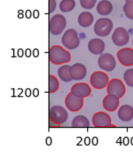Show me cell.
<instances>
[{
  "instance_id": "6da1fadb",
  "label": "cell",
  "mask_w": 133,
  "mask_h": 157,
  "mask_svg": "<svg viewBox=\"0 0 133 157\" xmlns=\"http://www.w3.org/2000/svg\"><path fill=\"white\" fill-rule=\"evenodd\" d=\"M49 60L54 64H67L70 61V54L59 45H53L49 50Z\"/></svg>"
},
{
  "instance_id": "7a4b0ae2",
  "label": "cell",
  "mask_w": 133,
  "mask_h": 157,
  "mask_svg": "<svg viewBox=\"0 0 133 157\" xmlns=\"http://www.w3.org/2000/svg\"><path fill=\"white\" fill-rule=\"evenodd\" d=\"M62 43L68 50H75L79 46L80 40L78 38V32L73 29H70L65 31L62 36Z\"/></svg>"
},
{
  "instance_id": "3957f363",
  "label": "cell",
  "mask_w": 133,
  "mask_h": 157,
  "mask_svg": "<svg viewBox=\"0 0 133 157\" xmlns=\"http://www.w3.org/2000/svg\"><path fill=\"white\" fill-rule=\"evenodd\" d=\"M49 121L57 124L58 126L65 123L68 118V113L65 109L58 105H55L49 109Z\"/></svg>"
},
{
  "instance_id": "277c9868",
  "label": "cell",
  "mask_w": 133,
  "mask_h": 157,
  "mask_svg": "<svg viewBox=\"0 0 133 157\" xmlns=\"http://www.w3.org/2000/svg\"><path fill=\"white\" fill-rule=\"evenodd\" d=\"M65 27H66V20L63 15L55 14L49 20V32L54 36L61 35Z\"/></svg>"
},
{
  "instance_id": "5b68a950",
  "label": "cell",
  "mask_w": 133,
  "mask_h": 157,
  "mask_svg": "<svg viewBox=\"0 0 133 157\" xmlns=\"http://www.w3.org/2000/svg\"><path fill=\"white\" fill-rule=\"evenodd\" d=\"M113 29V22L110 19L101 18L95 22L93 31L98 36H108Z\"/></svg>"
},
{
  "instance_id": "8992f818",
  "label": "cell",
  "mask_w": 133,
  "mask_h": 157,
  "mask_svg": "<svg viewBox=\"0 0 133 157\" xmlns=\"http://www.w3.org/2000/svg\"><path fill=\"white\" fill-rule=\"evenodd\" d=\"M109 82L108 76L103 71H94L90 77V84L95 89H103Z\"/></svg>"
},
{
  "instance_id": "52a82bcc",
  "label": "cell",
  "mask_w": 133,
  "mask_h": 157,
  "mask_svg": "<svg viewBox=\"0 0 133 157\" xmlns=\"http://www.w3.org/2000/svg\"><path fill=\"white\" fill-rule=\"evenodd\" d=\"M107 92L108 94L116 95L118 98H122L125 94V86L119 78H113L109 80L108 84Z\"/></svg>"
},
{
  "instance_id": "ba28073f",
  "label": "cell",
  "mask_w": 133,
  "mask_h": 157,
  "mask_svg": "<svg viewBox=\"0 0 133 157\" xmlns=\"http://www.w3.org/2000/svg\"><path fill=\"white\" fill-rule=\"evenodd\" d=\"M98 65L103 71H112L116 66V61L111 54L104 53L99 57Z\"/></svg>"
},
{
  "instance_id": "9c48e42d",
  "label": "cell",
  "mask_w": 133,
  "mask_h": 157,
  "mask_svg": "<svg viewBox=\"0 0 133 157\" xmlns=\"http://www.w3.org/2000/svg\"><path fill=\"white\" fill-rule=\"evenodd\" d=\"M92 121L94 127H116L111 123L110 116L102 111L93 115Z\"/></svg>"
},
{
  "instance_id": "30bf717a",
  "label": "cell",
  "mask_w": 133,
  "mask_h": 157,
  "mask_svg": "<svg viewBox=\"0 0 133 157\" xmlns=\"http://www.w3.org/2000/svg\"><path fill=\"white\" fill-rule=\"evenodd\" d=\"M130 41V36L129 33L124 28H117L115 29L112 35V42L116 46H124Z\"/></svg>"
},
{
  "instance_id": "8fae6325",
  "label": "cell",
  "mask_w": 133,
  "mask_h": 157,
  "mask_svg": "<svg viewBox=\"0 0 133 157\" xmlns=\"http://www.w3.org/2000/svg\"><path fill=\"white\" fill-rule=\"evenodd\" d=\"M64 102H65V106L69 110L72 112H78L83 107L84 100L83 98L78 97L76 95L70 93L66 95Z\"/></svg>"
},
{
  "instance_id": "7c38bea8",
  "label": "cell",
  "mask_w": 133,
  "mask_h": 157,
  "mask_svg": "<svg viewBox=\"0 0 133 157\" xmlns=\"http://www.w3.org/2000/svg\"><path fill=\"white\" fill-rule=\"evenodd\" d=\"M70 93L78 96V97L86 98V97H87V96H89L91 94V87L89 86L88 84L84 83V82L76 83L71 87Z\"/></svg>"
},
{
  "instance_id": "4fadbf2b",
  "label": "cell",
  "mask_w": 133,
  "mask_h": 157,
  "mask_svg": "<svg viewBox=\"0 0 133 157\" xmlns=\"http://www.w3.org/2000/svg\"><path fill=\"white\" fill-rule=\"evenodd\" d=\"M119 62L124 66L133 65V50L131 48H124L117 52Z\"/></svg>"
},
{
  "instance_id": "5bb4252c",
  "label": "cell",
  "mask_w": 133,
  "mask_h": 157,
  "mask_svg": "<svg viewBox=\"0 0 133 157\" xmlns=\"http://www.w3.org/2000/svg\"><path fill=\"white\" fill-rule=\"evenodd\" d=\"M119 99L120 98H118L115 94H108L102 101L103 108L109 112L115 111L116 109H117V108L119 106Z\"/></svg>"
},
{
  "instance_id": "9a60e30c",
  "label": "cell",
  "mask_w": 133,
  "mask_h": 157,
  "mask_svg": "<svg viewBox=\"0 0 133 157\" xmlns=\"http://www.w3.org/2000/svg\"><path fill=\"white\" fill-rule=\"evenodd\" d=\"M70 73L72 79L81 80L86 76V68L83 64L76 63L70 66Z\"/></svg>"
},
{
  "instance_id": "2e32d148",
  "label": "cell",
  "mask_w": 133,
  "mask_h": 157,
  "mask_svg": "<svg viewBox=\"0 0 133 157\" xmlns=\"http://www.w3.org/2000/svg\"><path fill=\"white\" fill-rule=\"evenodd\" d=\"M88 50L93 55H101L105 50V43L99 38H93L88 43Z\"/></svg>"
},
{
  "instance_id": "e0dca14e",
  "label": "cell",
  "mask_w": 133,
  "mask_h": 157,
  "mask_svg": "<svg viewBox=\"0 0 133 157\" xmlns=\"http://www.w3.org/2000/svg\"><path fill=\"white\" fill-rule=\"evenodd\" d=\"M117 115L121 121H131L133 119V108L131 105H123L120 107Z\"/></svg>"
},
{
  "instance_id": "ac0fdd59",
  "label": "cell",
  "mask_w": 133,
  "mask_h": 157,
  "mask_svg": "<svg viewBox=\"0 0 133 157\" xmlns=\"http://www.w3.org/2000/svg\"><path fill=\"white\" fill-rule=\"evenodd\" d=\"M93 22V15L89 12H83L78 17V23L82 28H88Z\"/></svg>"
},
{
  "instance_id": "d6986e66",
  "label": "cell",
  "mask_w": 133,
  "mask_h": 157,
  "mask_svg": "<svg viewBox=\"0 0 133 157\" xmlns=\"http://www.w3.org/2000/svg\"><path fill=\"white\" fill-rule=\"evenodd\" d=\"M96 10H97V13L99 14L106 16V15L111 13L113 10V6L111 2H109L108 0H101L97 5Z\"/></svg>"
},
{
  "instance_id": "ffe728a7",
  "label": "cell",
  "mask_w": 133,
  "mask_h": 157,
  "mask_svg": "<svg viewBox=\"0 0 133 157\" xmlns=\"http://www.w3.org/2000/svg\"><path fill=\"white\" fill-rule=\"evenodd\" d=\"M89 126V121L85 116H77L71 121V127L73 128H88Z\"/></svg>"
},
{
  "instance_id": "44dd1931",
  "label": "cell",
  "mask_w": 133,
  "mask_h": 157,
  "mask_svg": "<svg viewBox=\"0 0 133 157\" xmlns=\"http://www.w3.org/2000/svg\"><path fill=\"white\" fill-rule=\"evenodd\" d=\"M70 65L65 64V65L61 66V67L57 70L58 77L61 78L63 81H64V82H70V81L72 80V78H71L70 73Z\"/></svg>"
},
{
  "instance_id": "7402d4cb",
  "label": "cell",
  "mask_w": 133,
  "mask_h": 157,
  "mask_svg": "<svg viewBox=\"0 0 133 157\" xmlns=\"http://www.w3.org/2000/svg\"><path fill=\"white\" fill-rule=\"evenodd\" d=\"M76 6L74 0H62L59 4V9L63 13H70Z\"/></svg>"
},
{
  "instance_id": "603a6c76",
  "label": "cell",
  "mask_w": 133,
  "mask_h": 157,
  "mask_svg": "<svg viewBox=\"0 0 133 157\" xmlns=\"http://www.w3.org/2000/svg\"><path fill=\"white\" fill-rule=\"evenodd\" d=\"M59 88V82L58 79L54 75L49 76V93L52 94L56 92Z\"/></svg>"
},
{
  "instance_id": "cb8c5ba5",
  "label": "cell",
  "mask_w": 133,
  "mask_h": 157,
  "mask_svg": "<svg viewBox=\"0 0 133 157\" xmlns=\"http://www.w3.org/2000/svg\"><path fill=\"white\" fill-rule=\"evenodd\" d=\"M124 13L128 19L133 20V2H126L125 5L124 6Z\"/></svg>"
},
{
  "instance_id": "d4e9b609",
  "label": "cell",
  "mask_w": 133,
  "mask_h": 157,
  "mask_svg": "<svg viewBox=\"0 0 133 157\" xmlns=\"http://www.w3.org/2000/svg\"><path fill=\"white\" fill-rule=\"evenodd\" d=\"M124 79L127 86L133 87V69H128L124 74Z\"/></svg>"
},
{
  "instance_id": "484cf974",
  "label": "cell",
  "mask_w": 133,
  "mask_h": 157,
  "mask_svg": "<svg viewBox=\"0 0 133 157\" xmlns=\"http://www.w3.org/2000/svg\"><path fill=\"white\" fill-rule=\"evenodd\" d=\"M96 2H97V0H79L81 7L86 9V10H89V9L94 7Z\"/></svg>"
},
{
  "instance_id": "4316f807",
  "label": "cell",
  "mask_w": 133,
  "mask_h": 157,
  "mask_svg": "<svg viewBox=\"0 0 133 157\" xmlns=\"http://www.w3.org/2000/svg\"><path fill=\"white\" fill-rule=\"evenodd\" d=\"M56 7V0H49V13H52Z\"/></svg>"
},
{
  "instance_id": "83f0119b",
  "label": "cell",
  "mask_w": 133,
  "mask_h": 157,
  "mask_svg": "<svg viewBox=\"0 0 133 157\" xmlns=\"http://www.w3.org/2000/svg\"><path fill=\"white\" fill-rule=\"evenodd\" d=\"M19 56H20V57H21V56H22V50H19Z\"/></svg>"
},
{
  "instance_id": "f1b7e54d",
  "label": "cell",
  "mask_w": 133,
  "mask_h": 157,
  "mask_svg": "<svg viewBox=\"0 0 133 157\" xmlns=\"http://www.w3.org/2000/svg\"><path fill=\"white\" fill-rule=\"evenodd\" d=\"M27 56H28V57H29V50H27Z\"/></svg>"
},
{
  "instance_id": "f546056e",
  "label": "cell",
  "mask_w": 133,
  "mask_h": 157,
  "mask_svg": "<svg viewBox=\"0 0 133 157\" xmlns=\"http://www.w3.org/2000/svg\"><path fill=\"white\" fill-rule=\"evenodd\" d=\"M126 2H130V1H131V2H133V0H125Z\"/></svg>"
},
{
  "instance_id": "4dcf8cb0",
  "label": "cell",
  "mask_w": 133,
  "mask_h": 157,
  "mask_svg": "<svg viewBox=\"0 0 133 157\" xmlns=\"http://www.w3.org/2000/svg\"><path fill=\"white\" fill-rule=\"evenodd\" d=\"M132 44H133V40H132Z\"/></svg>"
}]
</instances>
